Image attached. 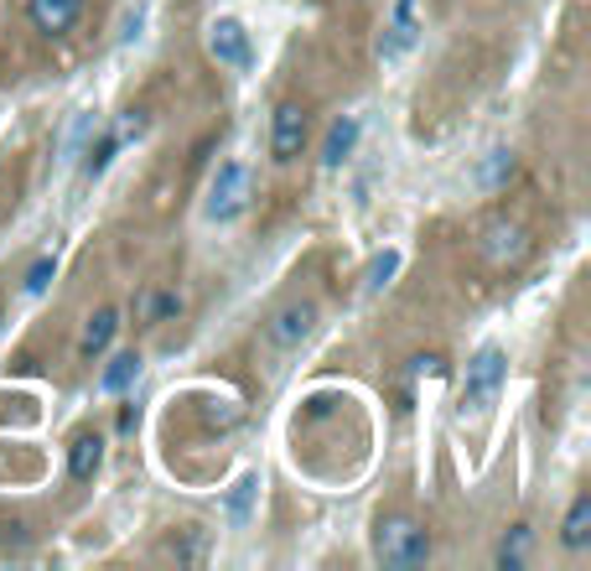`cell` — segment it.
Masks as SVG:
<instances>
[{
  "mask_svg": "<svg viewBox=\"0 0 591 571\" xmlns=\"http://www.w3.org/2000/svg\"><path fill=\"white\" fill-rule=\"evenodd\" d=\"M374 556L394 571L426 567V561H431V535L420 530L410 514H390V519L374 525Z\"/></svg>",
  "mask_w": 591,
  "mask_h": 571,
  "instance_id": "cell-1",
  "label": "cell"
},
{
  "mask_svg": "<svg viewBox=\"0 0 591 571\" xmlns=\"http://www.w3.org/2000/svg\"><path fill=\"white\" fill-rule=\"evenodd\" d=\"M250 203H255V178H250V167L244 161H223L208 182V218L213 224H234V218L250 214Z\"/></svg>",
  "mask_w": 591,
  "mask_h": 571,
  "instance_id": "cell-2",
  "label": "cell"
},
{
  "mask_svg": "<svg viewBox=\"0 0 591 571\" xmlns=\"http://www.w3.org/2000/svg\"><path fill=\"white\" fill-rule=\"evenodd\" d=\"M503 379H509V358H503V349H477L473 364H467V375H462V406H473V411H483L493 395L503 390Z\"/></svg>",
  "mask_w": 591,
  "mask_h": 571,
  "instance_id": "cell-3",
  "label": "cell"
},
{
  "mask_svg": "<svg viewBox=\"0 0 591 571\" xmlns=\"http://www.w3.org/2000/svg\"><path fill=\"white\" fill-rule=\"evenodd\" d=\"M477 250H483V260H488L493 271H513V265L530 260V235H524L513 218H488V224H483V239H477Z\"/></svg>",
  "mask_w": 591,
  "mask_h": 571,
  "instance_id": "cell-4",
  "label": "cell"
},
{
  "mask_svg": "<svg viewBox=\"0 0 591 571\" xmlns=\"http://www.w3.org/2000/svg\"><path fill=\"white\" fill-rule=\"evenodd\" d=\"M306 130H312V119H306V104L301 99H280L276 115H270V157L280 167H291L301 157V146H306Z\"/></svg>",
  "mask_w": 591,
  "mask_h": 571,
  "instance_id": "cell-5",
  "label": "cell"
},
{
  "mask_svg": "<svg viewBox=\"0 0 591 571\" xmlns=\"http://www.w3.org/2000/svg\"><path fill=\"white\" fill-rule=\"evenodd\" d=\"M316 333V301H286V307H276L270 312V322H265V343L270 349H301L306 338Z\"/></svg>",
  "mask_w": 591,
  "mask_h": 571,
  "instance_id": "cell-6",
  "label": "cell"
},
{
  "mask_svg": "<svg viewBox=\"0 0 591 571\" xmlns=\"http://www.w3.org/2000/svg\"><path fill=\"white\" fill-rule=\"evenodd\" d=\"M208 58L218 68H250L255 62V47H250V32L239 16H218L208 21Z\"/></svg>",
  "mask_w": 591,
  "mask_h": 571,
  "instance_id": "cell-7",
  "label": "cell"
},
{
  "mask_svg": "<svg viewBox=\"0 0 591 571\" xmlns=\"http://www.w3.org/2000/svg\"><path fill=\"white\" fill-rule=\"evenodd\" d=\"M26 16L42 37H68L83 16V0H26Z\"/></svg>",
  "mask_w": 591,
  "mask_h": 571,
  "instance_id": "cell-8",
  "label": "cell"
},
{
  "mask_svg": "<svg viewBox=\"0 0 591 571\" xmlns=\"http://www.w3.org/2000/svg\"><path fill=\"white\" fill-rule=\"evenodd\" d=\"M99 468H104V436L79 432L68 442V473H73V483H94Z\"/></svg>",
  "mask_w": 591,
  "mask_h": 571,
  "instance_id": "cell-9",
  "label": "cell"
},
{
  "mask_svg": "<svg viewBox=\"0 0 591 571\" xmlns=\"http://www.w3.org/2000/svg\"><path fill=\"white\" fill-rule=\"evenodd\" d=\"M560 546L566 551H587L591 546V493H576L566 519H560Z\"/></svg>",
  "mask_w": 591,
  "mask_h": 571,
  "instance_id": "cell-10",
  "label": "cell"
},
{
  "mask_svg": "<svg viewBox=\"0 0 591 571\" xmlns=\"http://www.w3.org/2000/svg\"><path fill=\"white\" fill-rule=\"evenodd\" d=\"M415 32H420V26H415V0H399V5H394V21H390V37L379 42V53H384V58H405L415 47Z\"/></svg>",
  "mask_w": 591,
  "mask_h": 571,
  "instance_id": "cell-11",
  "label": "cell"
},
{
  "mask_svg": "<svg viewBox=\"0 0 591 571\" xmlns=\"http://www.w3.org/2000/svg\"><path fill=\"white\" fill-rule=\"evenodd\" d=\"M354 146H358V119L354 115L333 119V130H327V140H322V167H327V172H337L343 161L354 157Z\"/></svg>",
  "mask_w": 591,
  "mask_h": 571,
  "instance_id": "cell-12",
  "label": "cell"
},
{
  "mask_svg": "<svg viewBox=\"0 0 591 571\" xmlns=\"http://www.w3.org/2000/svg\"><path fill=\"white\" fill-rule=\"evenodd\" d=\"M115 333H119V312L115 307H99L94 317H89V328H83V343H79V354L83 358H99L109 343H115Z\"/></svg>",
  "mask_w": 591,
  "mask_h": 571,
  "instance_id": "cell-13",
  "label": "cell"
},
{
  "mask_svg": "<svg viewBox=\"0 0 591 571\" xmlns=\"http://www.w3.org/2000/svg\"><path fill=\"white\" fill-rule=\"evenodd\" d=\"M513 172H519V161H513V151H488V157L477 161V187L483 193H498V187H509Z\"/></svg>",
  "mask_w": 591,
  "mask_h": 571,
  "instance_id": "cell-14",
  "label": "cell"
},
{
  "mask_svg": "<svg viewBox=\"0 0 591 571\" xmlns=\"http://www.w3.org/2000/svg\"><path fill=\"white\" fill-rule=\"evenodd\" d=\"M136 379H140V354H115L109 369L99 375V385H104V395H119V390H130Z\"/></svg>",
  "mask_w": 591,
  "mask_h": 571,
  "instance_id": "cell-15",
  "label": "cell"
},
{
  "mask_svg": "<svg viewBox=\"0 0 591 571\" xmlns=\"http://www.w3.org/2000/svg\"><path fill=\"white\" fill-rule=\"evenodd\" d=\"M177 312H182V292H151V296H140V307H136L140 322H172Z\"/></svg>",
  "mask_w": 591,
  "mask_h": 571,
  "instance_id": "cell-16",
  "label": "cell"
},
{
  "mask_svg": "<svg viewBox=\"0 0 591 571\" xmlns=\"http://www.w3.org/2000/svg\"><path fill=\"white\" fill-rule=\"evenodd\" d=\"M130 130H140V119H130V125H125V130H115V136H99V146H94V151H89V161H83V172H89V178H99V172H104V167L115 161L119 140L130 136Z\"/></svg>",
  "mask_w": 591,
  "mask_h": 571,
  "instance_id": "cell-17",
  "label": "cell"
},
{
  "mask_svg": "<svg viewBox=\"0 0 591 571\" xmlns=\"http://www.w3.org/2000/svg\"><path fill=\"white\" fill-rule=\"evenodd\" d=\"M524 546H530V525H513V530L503 535V546H498V567L519 571L524 567Z\"/></svg>",
  "mask_w": 591,
  "mask_h": 571,
  "instance_id": "cell-18",
  "label": "cell"
},
{
  "mask_svg": "<svg viewBox=\"0 0 591 571\" xmlns=\"http://www.w3.org/2000/svg\"><path fill=\"white\" fill-rule=\"evenodd\" d=\"M53 276H58V255H37L32 265H26V276H21V292H26V296H42Z\"/></svg>",
  "mask_w": 591,
  "mask_h": 571,
  "instance_id": "cell-19",
  "label": "cell"
},
{
  "mask_svg": "<svg viewBox=\"0 0 591 571\" xmlns=\"http://www.w3.org/2000/svg\"><path fill=\"white\" fill-rule=\"evenodd\" d=\"M394 276H399V250H384V255H374V265H369L363 286H369V292H384Z\"/></svg>",
  "mask_w": 591,
  "mask_h": 571,
  "instance_id": "cell-20",
  "label": "cell"
},
{
  "mask_svg": "<svg viewBox=\"0 0 591 571\" xmlns=\"http://www.w3.org/2000/svg\"><path fill=\"white\" fill-rule=\"evenodd\" d=\"M255 473H244L234 483V493H229V519H234V525H244V519H250V504H255Z\"/></svg>",
  "mask_w": 591,
  "mask_h": 571,
  "instance_id": "cell-21",
  "label": "cell"
},
{
  "mask_svg": "<svg viewBox=\"0 0 591 571\" xmlns=\"http://www.w3.org/2000/svg\"><path fill=\"white\" fill-rule=\"evenodd\" d=\"M172 556H182V561H197L202 556V535H187V540H172Z\"/></svg>",
  "mask_w": 591,
  "mask_h": 571,
  "instance_id": "cell-22",
  "label": "cell"
},
{
  "mask_svg": "<svg viewBox=\"0 0 591 571\" xmlns=\"http://www.w3.org/2000/svg\"><path fill=\"white\" fill-rule=\"evenodd\" d=\"M441 369H447V364H441L436 354H415L410 358V375H441Z\"/></svg>",
  "mask_w": 591,
  "mask_h": 571,
  "instance_id": "cell-23",
  "label": "cell"
}]
</instances>
